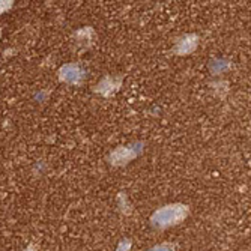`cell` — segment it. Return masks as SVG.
Here are the masks:
<instances>
[{
	"label": "cell",
	"mask_w": 251,
	"mask_h": 251,
	"mask_svg": "<svg viewBox=\"0 0 251 251\" xmlns=\"http://www.w3.org/2000/svg\"><path fill=\"white\" fill-rule=\"evenodd\" d=\"M187 215V208L184 204H169L161 209H158L152 215V224L159 229H164V227L173 226L180 223Z\"/></svg>",
	"instance_id": "1"
},
{
	"label": "cell",
	"mask_w": 251,
	"mask_h": 251,
	"mask_svg": "<svg viewBox=\"0 0 251 251\" xmlns=\"http://www.w3.org/2000/svg\"><path fill=\"white\" fill-rule=\"evenodd\" d=\"M140 145H132V146H119L118 149H115L110 155V163L115 166H122L129 163L131 159H134L139 152L142 151V148H139Z\"/></svg>",
	"instance_id": "2"
},
{
	"label": "cell",
	"mask_w": 251,
	"mask_h": 251,
	"mask_svg": "<svg viewBox=\"0 0 251 251\" xmlns=\"http://www.w3.org/2000/svg\"><path fill=\"white\" fill-rule=\"evenodd\" d=\"M59 77L62 81H65L68 84H80L84 78V71L78 65L68 63L59 70Z\"/></svg>",
	"instance_id": "3"
},
{
	"label": "cell",
	"mask_w": 251,
	"mask_h": 251,
	"mask_svg": "<svg viewBox=\"0 0 251 251\" xmlns=\"http://www.w3.org/2000/svg\"><path fill=\"white\" fill-rule=\"evenodd\" d=\"M197 47V36L194 35H187L180 38L176 44V53L179 54H188Z\"/></svg>",
	"instance_id": "4"
},
{
	"label": "cell",
	"mask_w": 251,
	"mask_h": 251,
	"mask_svg": "<svg viewBox=\"0 0 251 251\" xmlns=\"http://www.w3.org/2000/svg\"><path fill=\"white\" fill-rule=\"evenodd\" d=\"M149 251H173V248H172L170 245L164 244V245H158V247H153V248H152V250H149Z\"/></svg>",
	"instance_id": "5"
}]
</instances>
